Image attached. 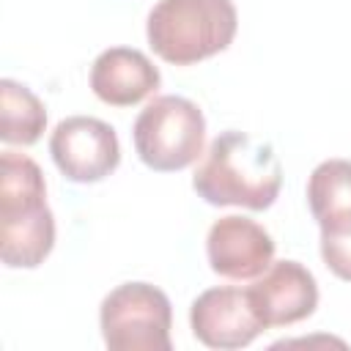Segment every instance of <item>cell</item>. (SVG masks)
Returning a JSON list of instances; mask_svg holds the SVG:
<instances>
[{"mask_svg": "<svg viewBox=\"0 0 351 351\" xmlns=\"http://www.w3.org/2000/svg\"><path fill=\"white\" fill-rule=\"evenodd\" d=\"M189 324L195 337L208 348H244L263 329V318L250 296V288H208L189 310Z\"/></svg>", "mask_w": 351, "mask_h": 351, "instance_id": "52a82bcc", "label": "cell"}, {"mask_svg": "<svg viewBox=\"0 0 351 351\" xmlns=\"http://www.w3.org/2000/svg\"><path fill=\"white\" fill-rule=\"evenodd\" d=\"M211 269L228 280H255L274 258V241L263 225L250 217H219L206 236Z\"/></svg>", "mask_w": 351, "mask_h": 351, "instance_id": "ba28073f", "label": "cell"}, {"mask_svg": "<svg viewBox=\"0 0 351 351\" xmlns=\"http://www.w3.org/2000/svg\"><path fill=\"white\" fill-rule=\"evenodd\" d=\"M101 337L110 351H170L173 310L151 282H123L99 307Z\"/></svg>", "mask_w": 351, "mask_h": 351, "instance_id": "5b68a950", "label": "cell"}, {"mask_svg": "<svg viewBox=\"0 0 351 351\" xmlns=\"http://www.w3.org/2000/svg\"><path fill=\"white\" fill-rule=\"evenodd\" d=\"M47 129V110L41 99L14 82H0V140L11 145H33Z\"/></svg>", "mask_w": 351, "mask_h": 351, "instance_id": "7c38bea8", "label": "cell"}, {"mask_svg": "<svg viewBox=\"0 0 351 351\" xmlns=\"http://www.w3.org/2000/svg\"><path fill=\"white\" fill-rule=\"evenodd\" d=\"M159 69L132 47H110L90 66L93 93L112 107H132L159 88Z\"/></svg>", "mask_w": 351, "mask_h": 351, "instance_id": "30bf717a", "label": "cell"}, {"mask_svg": "<svg viewBox=\"0 0 351 351\" xmlns=\"http://www.w3.org/2000/svg\"><path fill=\"white\" fill-rule=\"evenodd\" d=\"M250 296L269 326H288L304 321L318 307V282L299 261L271 263L250 285Z\"/></svg>", "mask_w": 351, "mask_h": 351, "instance_id": "9c48e42d", "label": "cell"}, {"mask_svg": "<svg viewBox=\"0 0 351 351\" xmlns=\"http://www.w3.org/2000/svg\"><path fill=\"white\" fill-rule=\"evenodd\" d=\"M55 247L41 167L16 151L0 159V255L11 269H36Z\"/></svg>", "mask_w": 351, "mask_h": 351, "instance_id": "7a4b0ae2", "label": "cell"}, {"mask_svg": "<svg viewBox=\"0 0 351 351\" xmlns=\"http://www.w3.org/2000/svg\"><path fill=\"white\" fill-rule=\"evenodd\" d=\"M321 258L332 274L351 282V230L348 233H321Z\"/></svg>", "mask_w": 351, "mask_h": 351, "instance_id": "4fadbf2b", "label": "cell"}, {"mask_svg": "<svg viewBox=\"0 0 351 351\" xmlns=\"http://www.w3.org/2000/svg\"><path fill=\"white\" fill-rule=\"evenodd\" d=\"M236 27L233 0H159L148 14L145 33L162 60L192 66L228 49Z\"/></svg>", "mask_w": 351, "mask_h": 351, "instance_id": "3957f363", "label": "cell"}, {"mask_svg": "<svg viewBox=\"0 0 351 351\" xmlns=\"http://www.w3.org/2000/svg\"><path fill=\"white\" fill-rule=\"evenodd\" d=\"M307 203L321 233L351 230V162L326 159L307 181Z\"/></svg>", "mask_w": 351, "mask_h": 351, "instance_id": "8fae6325", "label": "cell"}, {"mask_svg": "<svg viewBox=\"0 0 351 351\" xmlns=\"http://www.w3.org/2000/svg\"><path fill=\"white\" fill-rule=\"evenodd\" d=\"M49 154L58 170L77 184L101 181L121 162L115 129L90 115H71L60 121L49 137Z\"/></svg>", "mask_w": 351, "mask_h": 351, "instance_id": "8992f818", "label": "cell"}, {"mask_svg": "<svg viewBox=\"0 0 351 351\" xmlns=\"http://www.w3.org/2000/svg\"><path fill=\"white\" fill-rule=\"evenodd\" d=\"M195 192L211 206L269 208L282 186V167L271 143L247 132L217 134L192 178Z\"/></svg>", "mask_w": 351, "mask_h": 351, "instance_id": "6da1fadb", "label": "cell"}, {"mask_svg": "<svg viewBox=\"0 0 351 351\" xmlns=\"http://www.w3.org/2000/svg\"><path fill=\"white\" fill-rule=\"evenodd\" d=\"M132 137L145 167L156 173L184 170L203 154L206 118L184 96H156L137 115Z\"/></svg>", "mask_w": 351, "mask_h": 351, "instance_id": "277c9868", "label": "cell"}]
</instances>
